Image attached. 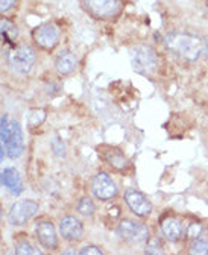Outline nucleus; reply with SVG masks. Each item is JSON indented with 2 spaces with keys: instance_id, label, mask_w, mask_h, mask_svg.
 <instances>
[{
  "instance_id": "nucleus-22",
  "label": "nucleus",
  "mask_w": 208,
  "mask_h": 255,
  "mask_svg": "<svg viewBox=\"0 0 208 255\" xmlns=\"http://www.w3.org/2000/svg\"><path fill=\"white\" fill-rule=\"evenodd\" d=\"M201 234H202V225H199V223H192L187 230V236L190 239H198L201 237Z\"/></svg>"
},
{
  "instance_id": "nucleus-21",
  "label": "nucleus",
  "mask_w": 208,
  "mask_h": 255,
  "mask_svg": "<svg viewBox=\"0 0 208 255\" xmlns=\"http://www.w3.org/2000/svg\"><path fill=\"white\" fill-rule=\"evenodd\" d=\"M146 255H166V252H164L161 243L157 239H152L146 246Z\"/></svg>"
},
{
  "instance_id": "nucleus-24",
  "label": "nucleus",
  "mask_w": 208,
  "mask_h": 255,
  "mask_svg": "<svg viewBox=\"0 0 208 255\" xmlns=\"http://www.w3.org/2000/svg\"><path fill=\"white\" fill-rule=\"evenodd\" d=\"M79 255H104V254L98 246H85V248H82Z\"/></svg>"
},
{
  "instance_id": "nucleus-2",
  "label": "nucleus",
  "mask_w": 208,
  "mask_h": 255,
  "mask_svg": "<svg viewBox=\"0 0 208 255\" xmlns=\"http://www.w3.org/2000/svg\"><path fill=\"white\" fill-rule=\"evenodd\" d=\"M131 66L134 72L141 75H151L157 70L158 66V58L152 47L149 46H135L131 50Z\"/></svg>"
},
{
  "instance_id": "nucleus-1",
  "label": "nucleus",
  "mask_w": 208,
  "mask_h": 255,
  "mask_svg": "<svg viewBox=\"0 0 208 255\" xmlns=\"http://www.w3.org/2000/svg\"><path fill=\"white\" fill-rule=\"evenodd\" d=\"M169 50L187 61H198L208 53V41L189 32H170L164 37Z\"/></svg>"
},
{
  "instance_id": "nucleus-18",
  "label": "nucleus",
  "mask_w": 208,
  "mask_h": 255,
  "mask_svg": "<svg viewBox=\"0 0 208 255\" xmlns=\"http://www.w3.org/2000/svg\"><path fill=\"white\" fill-rule=\"evenodd\" d=\"M15 255H43V252L34 248L29 242L23 240L15 246Z\"/></svg>"
},
{
  "instance_id": "nucleus-3",
  "label": "nucleus",
  "mask_w": 208,
  "mask_h": 255,
  "mask_svg": "<svg viewBox=\"0 0 208 255\" xmlns=\"http://www.w3.org/2000/svg\"><path fill=\"white\" fill-rule=\"evenodd\" d=\"M35 62V52L29 46H17L12 47L8 55V64L17 73L31 72Z\"/></svg>"
},
{
  "instance_id": "nucleus-14",
  "label": "nucleus",
  "mask_w": 208,
  "mask_h": 255,
  "mask_svg": "<svg viewBox=\"0 0 208 255\" xmlns=\"http://www.w3.org/2000/svg\"><path fill=\"white\" fill-rule=\"evenodd\" d=\"M2 184L12 195H20L23 191V182H21L20 173L12 167H8L2 172Z\"/></svg>"
},
{
  "instance_id": "nucleus-16",
  "label": "nucleus",
  "mask_w": 208,
  "mask_h": 255,
  "mask_svg": "<svg viewBox=\"0 0 208 255\" xmlns=\"http://www.w3.org/2000/svg\"><path fill=\"white\" fill-rule=\"evenodd\" d=\"M17 35H18L17 26L12 21H9L8 18L0 17V38L9 44L12 40L17 38Z\"/></svg>"
},
{
  "instance_id": "nucleus-28",
  "label": "nucleus",
  "mask_w": 208,
  "mask_h": 255,
  "mask_svg": "<svg viewBox=\"0 0 208 255\" xmlns=\"http://www.w3.org/2000/svg\"><path fill=\"white\" fill-rule=\"evenodd\" d=\"M0 185H2V173H0Z\"/></svg>"
},
{
  "instance_id": "nucleus-25",
  "label": "nucleus",
  "mask_w": 208,
  "mask_h": 255,
  "mask_svg": "<svg viewBox=\"0 0 208 255\" xmlns=\"http://www.w3.org/2000/svg\"><path fill=\"white\" fill-rule=\"evenodd\" d=\"M3 156H5V149L2 146V140H0V161H3Z\"/></svg>"
},
{
  "instance_id": "nucleus-12",
  "label": "nucleus",
  "mask_w": 208,
  "mask_h": 255,
  "mask_svg": "<svg viewBox=\"0 0 208 255\" xmlns=\"http://www.w3.org/2000/svg\"><path fill=\"white\" fill-rule=\"evenodd\" d=\"M37 237H38L40 243L49 251H53L58 246L56 231H55V227L50 222H40L38 223L37 225Z\"/></svg>"
},
{
  "instance_id": "nucleus-5",
  "label": "nucleus",
  "mask_w": 208,
  "mask_h": 255,
  "mask_svg": "<svg viewBox=\"0 0 208 255\" xmlns=\"http://www.w3.org/2000/svg\"><path fill=\"white\" fill-rule=\"evenodd\" d=\"M117 234L126 242L141 243V242L147 240L149 231H147V228L143 225V223H138L134 220H122L120 225L117 228Z\"/></svg>"
},
{
  "instance_id": "nucleus-8",
  "label": "nucleus",
  "mask_w": 208,
  "mask_h": 255,
  "mask_svg": "<svg viewBox=\"0 0 208 255\" xmlns=\"http://www.w3.org/2000/svg\"><path fill=\"white\" fill-rule=\"evenodd\" d=\"M34 40L43 49H53L59 40V30L55 24L46 23L34 30Z\"/></svg>"
},
{
  "instance_id": "nucleus-13",
  "label": "nucleus",
  "mask_w": 208,
  "mask_h": 255,
  "mask_svg": "<svg viewBox=\"0 0 208 255\" xmlns=\"http://www.w3.org/2000/svg\"><path fill=\"white\" fill-rule=\"evenodd\" d=\"M161 231L164 234V237L170 242H178L183 234H184V228H183V223L175 219V217H169L163 222L161 225Z\"/></svg>"
},
{
  "instance_id": "nucleus-6",
  "label": "nucleus",
  "mask_w": 208,
  "mask_h": 255,
  "mask_svg": "<svg viewBox=\"0 0 208 255\" xmlns=\"http://www.w3.org/2000/svg\"><path fill=\"white\" fill-rule=\"evenodd\" d=\"M92 191L98 199L108 201L117 195V187H115L114 181L106 173L99 172L95 175V178L92 181Z\"/></svg>"
},
{
  "instance_id": "nucleus-23",
  "label": "nucleus",
  "mask_w": 208,
  "mask_h": 255,
  "mask_svg": "<svg viewBox=\"0 0 208 255\" xmlns=\"http://www.w3.org/2000/svg\"><path fill=\"white\" fill-rule=\"evenodd\" d=\"M17 5V0H0V12H8Z\"/></svg>"
},
{
  "instance_id": "nucleus-11",
  "label": "nucleus",
  "mask_w": 208,
  "mask_h": 255,
  "mask_svg": "<svg viewBox=\"0 0 208 255\" xmlns=\"http://www.w3.org/2000/svg\"><path fill=\"white\" fill-rule=\"evenodd\" d=\"M59 233H61V236L66 240L76 242V240H81V237L84 234V227L78 217L66 216L64 219H61V222H59Z\"/></svg>"
},
{
  "instance_id": "nucleus-7",
  "label": "nucleus",
  "mask_w": 208,
  "mask_h": 255,
  "mask_svg": "<svg viewBox=\"0 0 208 255\" xmlns=\"http://www.w3.org/2000/svg\"><path fill=\"white\" fill-rule=\"evenodd\" d=\"M125 201L128 204V207L140 217H146V216H149L151 211H152V205L151 202L147 201V198L140 193V191L134 190V188H129L126 190V193H125Z\"/></svg>"
},
{
  "instance_id": "nucleus-17",
  "label": "nucleus",
  "mask_w": 208,
  "mask_h": 255,
  "mask_svg": "<svg viewBox=\"0 0 208 255\" xmlns=\"http://www.w3.org/2000/svg\"><path fill=\"white\" fill-rule=\"evenodd\" d=\"M102 153H104V158L106 159V161L115 169H125L128 166V159L123 156V153L120 150L109 149L108 152H102Z\"/></svg>"
},
{
  "instance_id": "nucleus-4",
  "label": "nucleus",
  "mask_w": 208,
  "mask_h": 255,
  "mask_svg": "<svg viewBox=\"0 0 208 255\" xmlns=\"http://www.w3.org/2000/svg\"><path fill=\"white\" fill-rule=\"evenodd\" d=\"M38 211V204L34 201H18L15 202L9 213H8V222L12 227H21L27 220H31Z\"/></svg>"
},
{
  "instance_id": "nucleus-10",
  "label": "nucleus",
  "mask_w": 208,
  "mask_h": 255,
  "mask_svg": "<svg viewBox=\"0 0 208 255\" xmlns=\"http://www.w3.org/2000/svg\"><path fill=\"white\" fill-rule=\"evenodd\" d=\"M5 149L9 158H18L23 153V132L17 120H11V132L5 143Z\"/></svg>"
},
{
  "instance_id": "nucleus-20",
  "label": "nucleus",
  "mask_w": 208,
  "mask_h": 255,
  "mask_svg": "<svg viewBox=\"0 0 208 255\" xmlns=\"http://www.w3.org/2000/svg\"><path fill=\"white\" fill-rule=\"evenodd\" d=\"M95 204L88 199V198H84V199H81L79 201V204H78V211L82 214V216H92L93 213H95Z\"/></svg>"
},
{
  "instance_id": "nucleus-27",
  "label": "nucleus",
  "mask_w": 208,
  "mask_h": 255,
  "mask_svg": "<svg viewBox=\"0 0 208 255\" xmlns=\"http://www.w3.org/2000/svg\"><path fill=\"white\" fill-rule=\"evenodd\" d=\"M2 213H3V211H2V207H0V220H2Z\"/></svg>"
},
{
  "instance_id": "nucleus-26",
  "label": "nucleus",
  "mask_w": 208,
  "mask_h": 255,
  "mask_svg": "<svg viewBox=\"0 0 208 255\" xmlns=\"http://www.w3.org/2000/svg\"><path fill=\"white\" fill-rule=\"evenodd\" d=\"M63 255H76V251L70 248V249H67V251H66V252H64Z\"/></svg>"
},
{
  "instance_id": "nucleus-15",
  "label": "nucleus",
  "mask_w": 208,
  "mask_h": 255,
  "mask_svg": "<svg viewBox=\"0 0 208 255\" xmlns=\"http://www.w3.org/2000/svg\"><path fill=\"white\" fill-rule=\"evenodd\" d=\"M78 66L76 56L70 50H63L56 58V70L61 75H69L72 73Z\"/></svg>"
},
{
  "instance_id": "nucleus-9",
  "label": "nucleus",
  "mask_w": 208,
  "mask_h": 255,
  "mask_svg": "<svg viewBox=\"0 0 208 255\" xmlns=\"http://www.w3.org/2000/svg\"><path fill=\"white\" fill-rule=\"evenodd\" d=\"M85 6L99 18H109L118 11V0H84Z\"/></svg>"
},
{
  "instance_id": "nucleus-19",
  "label": "nucleus",
  "mask_w": 208,
  "mask_h": 255,
  "mask_svg": "<svg viewBox=\"0 0 208 255\" xmlns=\"http://www.w3.org/2000/svg\"><path fill=\"white\" fill-rule=\"evenodd\" d=\"M190 255H208V240L196 239L190 246Z\"/></svg>"
}]
</instances>
